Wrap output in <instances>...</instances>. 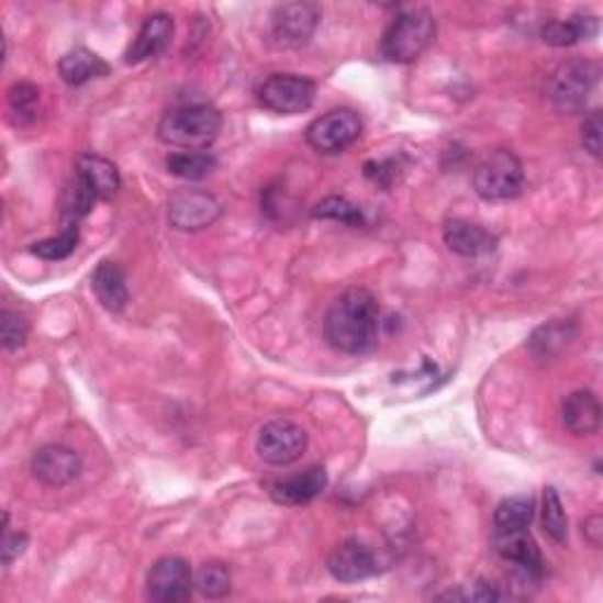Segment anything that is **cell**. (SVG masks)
<instances>
[{"instance_id":"obj_28","label":"cell","mask_w":603,"mask_h":603,"mask_svg":"<svg viewBox=\"0 0 603 603\" xmlns=\"http://www.w3.org/2000/svg\"><path fill=\"white\" fill-rule=\"evenodd\" d=\"M543 531L551 537L554 543L563 545L568 540V516L561 504L557 488L547 485L543 493Z\"/></svg>"},{"instance_id":"obj_10","label":"cell","mask_w":603,"mask_h":603,"mask_svg":"<svg viewBox=\"0 0 603 603\" xmlns=\"http://www.w3.org/2000/svg\"><path fill=\"white\" fill-rule=\"evenodd\" d=\"M321 24V8L316 3H286L271 14V41L279 47H302Z\"/></svg>"},{"instance_id":"obj_17","label":"cell","mask_w":603,"mask_h":603,"mask_svg":"<svg viewBox=\"0 0 603 603\" xmlns=\"http://www.w3.org/2000/svg\"><path fill=\"white\" fill-rule=\"evenodd\" d=\"M444 243L460 257H483L498 248V238L485 226L469 220H448L444 226Z\"/></svg>"},{"instance_id":"obj_2","label":"cell","mask_w":603,"mask_h":603,"mask_svg":"<svg viewBox=\"0 0 603 603\" xmlns=\"http://www.w3.org/2000/svg\"><path fill=\"white\" fill-rule=\"evenodd\" d=\"M222 130V113L210 104H187L168 111L158 123V139L175 149L208 152Z\"/></svg>"},{"instance_id":"obj_23","label":"cell","mask_w":603,"mask_h":603,"mask_svg":"<svg viewBox=\"0 0 603 603\" xmlns=\"http://www.w3.org/2000/svg\"><path fill=\"white\" fill-rule=\"evenodd\" d=\"M535 518V498L533 495H512L498 504L493 514V533L528 528Z\"/></svg>"},{"instance_id":"obj_31","label":"cell","mask_w":603,"mask_h":603,"mask_svg":"<svg viewBox=\"0 0 603 603\" xmlns=\"http://www.w3.org/2000/svg\"><path fill=\"white\" fill-rule=\"evenodd\" d=\"M0 335H3V347L8 351L20 349L29 339V321L20 312L3 309V312H0Z\"/></svg>"},{"instance_id":"obj_8","label":"cell","mask_w":603,"mask_h":603,"mask_svg":"<svg viewBox=\"0 0 603 603\" xmlns=\"http://www.w3.org/2000/svg\"><path fill=\"white\" fill-rule=\"evenodd\" d=\"M309 444L304 427L290 420H273L263 427L257 438V453L267 465L288 467L298 462Z\"/></svg>"},{"instance_id":"obj_1","label":"cell","mask_w":603,"mask_h":603,"mask_svg":"<svg viewBox=\"0 0 603 603\" xmlns=\"http://www.w3.org/2000/svg\"><path fill=\"white\" fill-rule=\"evenodd\" d=\"M380 302L366 288H349L331 304L325 314L323 335L342 354L361 356L378 347Z\"/></svg>"},{"instance_id":"obj_26","label":"cell","mask_w":603,"mask_h":603,"mask_svg":"<svg viewBox=\"0 0 603 603\" xmlns=\"http://www.w3.org/2000/svg\"><path fill=\"white\" fill-rule=\"evenodd\" d=\"M573 337H576V325L573 323L554 321V323L543 325V328H537L531 335L528 347L537 356H551V354H557L559 349H563Z\"/></svg>"},{"instance_id":"obj_33","label":"cell","mask_w":603,"mask_h":603,"mask_svg":"<svg viewBox=\"0 0 603 603\" xmlns=\"http://www.w3.org/2000/svg\"><path fill=\"white\" fill-rule=\"evenodd\" d=\"M29 537L26 533H12L10 531V516H3V543H0V554H3V563L10 566L14 559H20L26 551Z\"/></svg>"},{"instance_id":"obj_11","label":"cell","mask_w":603,"mask_h":603,"mask_svg":"<svg viewBox=\"0 0 603 603\" xmlns=\"http://www.w3.org/2000/svg\"><path fill=\"white\" fill-rule=\"evenodd\" d=\"M193 592L191 566L182 557L158 559L146 576V596L158 603L187 601Z\"/></svg>"},{"instance_id":"obj_27","label":"cell","mask_w":603,"mask_h":603,"mask_svg":"<svg viewBox=\"0 0 603 603\" xmlns=\"http://www.w3.org/2000/svg\"><path fill=\"white\" fill-rule=\"evenodd\" d=\"M196 592L205 599H222L232 592V573L224 563H203L193 576Z\"/></svg>"},{"instance_id":"obj_3","label":"cell","mask_w":603,"mask_h":603,"mask_svg":"<svg viewBox=\"0 0 603 603\" xmlns=\"http://www.w3.org/2000/svg\"><path fill=\"white\" fill-rule=\"evenodd\" d=\"M436 38V20L425 8L401 12L382 36L380 51L394 64H411L427 53Z\"/></svg>"},{"instance_id":"obj_16","label":"cell","mask_w":603,"mask_h":603,"mask_svg":"<svg viewBox=\"0 0 603 603\" xmlns=\"http://www.w3.org/2000/svg\"><path fill=\"white\" fill-rule=\"evenodd\" d=\"M172 34H175V22L170 14H166V12L149 14V18H146L144 24L139 26L135 41L130 43L127 53H125V62L142 64L146 59L160 55L170 45Z\"/></svg>"},{"instance_id":"obj_15","label":"cell","mask_w":603,"mask_h":603,"mask_svg":"<svg viewBox=\"0 0 603 603\" xmlns=\"http://www.w3.org/2000/svg\"><path fill=\"white\" fill-rule=\"evenodd\" d=\"M325 485H328V474L321 465H314L300 474L276 481L271 485V498L283 507H302V504L316 500L325 491Z\"/></svg>"},{"instance_id":"obj_21","label":"cell","mask_w":603,"mask_h":603,"mask_svg":"<svg viewBox=\"0 0 603 603\" xmlns=\"http://www.w3.org/2000/svg\"><path fill=\"white\" fill-rule=\"evenodd\" d=\"M109 64L88 47H74L59 59V76L67 86L80 88L94 78L109 76Z\"/></svg>"},{"instance_id":"obj_35","label":"cell","mask_w":603,"mask_h":603,"mask_svg":"<svg viewBox=\"0 0 603 603\" xmlns=\"http://www.w3.org/2000/svg\"><path fill=\"white\" fill-rule=\"evenodd\" d=\"M582 535H584V540L590 543L592 547H601V540H603V518L599 514L587 518L584 526H582Z\"/></svg>"},{"instance_id":"obj_9","label":"cell","mask_w":603,"mask_h":603,"mask_svg":"<svg viewBox=\"0 0 603 603\" xmlns=\"http://www.w3.org/2000/svg\"><path fill=\"white\" fill-rule=\"evenodd\" d=\"M222 215V203L201 189H179L170 196L168 220L179 232H201Z\"/></svg>"},{"instance_id":"obj_25","label":"cell","mask_w":603,"mask_h":603,"mask_svg":"<svg viewBox=\"0 0 603 603\" xmlns=\"http://www.w3.org/2000/svg\"><path fill=\"white\" fill-rule=\"evenodd\" d=\"M38 104H41V90L34 83H14L8 90V107L14 125H31L38 116Z\"/></svg>"},{"instance_id":"obj_7","label":"cell","mask_w":603,"mask_h":603,"mask_svg":"<svg viewBox=\"0 0 603 603\" xmlns=\"http://www.w3.org/2000/svg\"><path fill=\"white\" fill-rule=\"evenodd\" d=\"M364 133L361 116L351 109H333L306 127V142L316 154L337 156L347 152Z\"/></svg>"},{"instance_id":"obj_4","label":"cell","mask_w":603,"mask_h":603,"mask_svg":"<svg viewBox=\"0 0 603 603\" xmlns=\"http://www.w3.org/2000/svg\"><path fill=\"white\" fill-rule=\"evenodd\" d=\"M601 67L590 59H568L549 76L547 97L561 113H582L599 86Z\"/></svg>"},{"instance_id":"obj_12","label":"cell","mask_w":603,"mask_h":603,"mask_svg":"<svg viewBox=\"0 0 603 603\" xmlns=\"http://www.w3.org/2000/svg\"><path fill=\"white\" fill-rule=\"evenodd\" d=\"M31 471H34V477L43 485L62 488L80 477L83 460H80V455L69 446L47 444L34 453V458H31Z\"/></svg>"},{"instance_id":"obj_29","label":"cell","mask_w":603,"mask_h":603,"mask_svg":"<svg viewBox=\"0 0 603 603\" xmlns=\"http://www.w3.org/2000/svg\"><path fill=\"white\" fill-rule=\"evenodd\" d=\"M312 217L333 220V222H342L347 226H366L364 210L358 205H354L351 201H347L345 196H328V199H323L312 210Z\"/></svg>"},{"instance_id":"obj_34","label":"cell","mask_w":603,"mask_h":603,"mask_svg":"<svg viewBox=\"0 0 603 603\" xmlns=\"http://www.w3.org/2000/svg\"><path fill=\"white\" fill-rule=\"evenodd\" d=\"M601 111L594 109L582 123V146L594 158H601Z\"/></svg>"},{"instance_id":"obj_18","label":"cell","mask_w":603,"mask_h":603,"mask_svg":"<svg viewBox=\"0 0 603 603\" xmlns=\"http://www.w3.org/2000/svg\"><path fill=\"white\" fill-rule=\"evenodd\" d=\"M76 177L83 179L100 201L113 199L121 189L119 168L100 154H80L76 160Z\"/></svg>"},{"instance_id":"obj_19","label":"cell","mask_w":603,"mask_h":603,"mask_svg":"<svg viewBox=\"0 0 603 603\" xmlns=\"http://www.w3.org/2000/svg\"><path fill=\"white\" fill-rule=\"evenodd\" d=\"M563 425L573 436H592L601 427V403L592 389H578L563 401Z\"/></svg>"},{"instance_id":"obj_14","label":"cell","mask_w":603,"mask_h":603,"mask_svg":"<svg viewBox=\"0 0 603 603\" xmlns=\"http://www.w3.org/2000/svg\"><path fill=\"white\" fill-rule=\"evenodd\" d=\"M328 570L337 582H361L378 573V559L364 540L349 537L331 551Z\"/></svg>"},{"instance_id":"obj_32","label":"cell","mask_w":603,"mask_h":603,"mask_svg":"<svg viewBox=\"0 0 603 603\" xmlns=\"http://www.w3.org/2000/svg\"><path fill=\"white\" fill-rule=\"evenodd\" d=\"M364 175L382 189H389L397 182L401 175V166L397 158H384V160H368L364 166Z\"/></svg>"},{"instance_id":"obj_6","label":"cell","mask_w":603,"mask_h":603,"mask_svg":"<svg viewBox=\"0 0 603 603\" xmlns=\"http://www.w3.org/2000/svg\"><path fill=\"white\" fill-rule=\"evenodd\" d=\"M257 100L267 111L279 116H295L312 109L316 83L300 74H271L257 88Z\"/></svg>"},{"instance_id":"obj_5","label":"cell","mask_w":603,"mask_h":603,"mask_svg":"<svg viewBox=\"0 0 603 603\" xmlns=\"http://www.w3.org/2000/svg\"><path fill=\"white\" fill-rule=\"evenodd\" d=\"M526 170L510 149L488 154L474 170V191L483 201H512L524 191Z\"/></svg>"},{"instance_id":"obj_13","label":"cell","mask_w":603,"mask_h":603,"mask_svg":"<svg viewBox=\"0 0 603 603\" xmlns=\"http://www.w3.org/2000/svg\"><path fill=\"white\" fill-rule=\"evenodd\" d=\"M493 549L498 551V557L504 559L507 563H514L524 578L528 580H540L545 573V561L537 543L533 540V535L528 528H518V531H504V533H493Z\"/></svg>"},{"instance_id":"obj_30","label":"cell","mask_w":603,"mask_h":603,"mask_svg":"<svg viewBox=\"0 0 603 603\" xmlns=\"http://www.w3.org/2000/svg\"><path fill=\"white\" fill-rule=\"evenodd\" d=\"M78 241H80L78 226H64L59 236L34 243L31 253L41 259H47V263H59V259H67L69 255L76 253Z\"/></svg>"},{"instance_id":"obj_20","label":"cell","mask_w":603,"mask_h":603,"mask_svg":"<svg viewBox=\"0 0 603 603\" xmlns=\"http://www.w3.org/2000/svg\"><path fill=\"white\" fill-rule=\"evenodd\" d=\"M92 290L100 304L111 314H119L127 306L130 292H127V281H125V271L119 263L113 259H102L97 265L92 273Z\"/></svg>"},{"instance_id":"obj_22","label":"cell","mask_w":603,"mask_h":603,"mask_svg":"<svg viewBox=\"0 0 603 603\" xmlns=\"http://www.w3.org/2000/svg\"><path fill=\"white\" fill-rule=\"evenodd\" d=\"M599 31L596 18H573V20H549L540 29V38L551 47H568L580 41L592 38Z\"/></svg>"},{"instance_id":"obj_24","label":"cell","mask_w":603,"mask_h":603,"mask_svg":"<svg viewBox=\"0 0 603 603\" xmlns=\"http://www.w3.org/2000/svg\"><path fill=\"white\" fill-rule=\"evenodd\" d=\"M166 168L179 179L196 182V179H203L217 170V158L210 152H177L166 158Z\"/></svg>"}]
</instances>
